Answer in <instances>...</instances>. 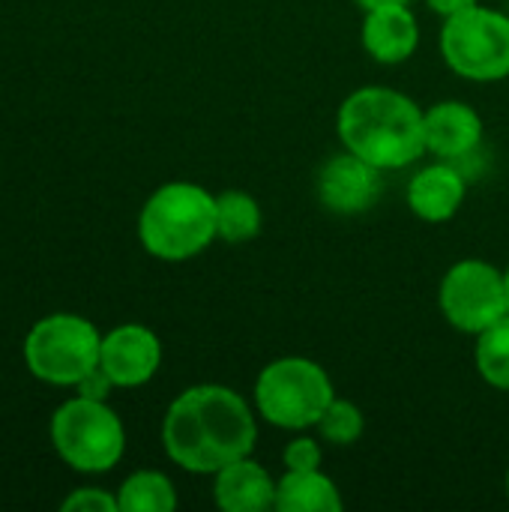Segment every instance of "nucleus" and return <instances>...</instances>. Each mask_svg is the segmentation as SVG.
Returning <instances> with one entry per match:
<instances>
[{"label":"nucleus","mask_w":509,"mask_h":512,"mask_svg":"<svg viewBox=\"0 0 509 512\" xmlns=\"http://www.w3.org/2000/svg\"><path fill=\"white\" fill-rule=\"evenodd\" d=\"M258 423L249 402L225 384L183 390L165 411V456L189 474H219L225 465L252 456Z\"/></svg>","instance_id":"f257e3e1"},{"label":"nucleus","mask_w":509,"mask_h":512,"mask_svg":"<svg viewBox=\"0 0 509 512\" xmlns=\"http://www.w3.org/2000/svg\"><path fill=\"white\" fill-rule=\"evenodd\" d=\"M336 129L345 150L381 171L408 168L426 153L423 108L390 87L354 90L339 105Z\"/></svg>","instance_id":"f03ea898"},{"label":"nucleus","mask_w":509,"mask_h":512,"mask_svg":"<svg viewBox=\"0 0 509 512\" xmlns=\"http://www.w3.org/2000/svg\"><path fill=\"white\" fill-rule=\"evenodd\" d=\"M216 237V195L198 183H165L141 207L138 240L159 261H189Z\"/></svg>","instance_id":"7ed1b4c3"},{"label":"nucleus","mask_w":509,"mask_h":512,"mask_svg":"<svg viewBox=\"0 0 509 512\" xmlns=\"http://www.w3.org/2000/svg\"><path fill=\"white\" fill-rule=\"evenodd\" d=\"M336 387L327 369L309 357H279L255 378V411L276 429L306 432L315 429Z\"/></svg>","instance_id":"20e7f679"},{"label":"nucleus","mask_w":509,"mask_h":512,"mask_svg":"<svg viewBox=\"0 0 509 512\" xmlns=\"http://www.w3.org/2000/svg\"><path fill=\"white\" fill-rule=\"evenodd\" d=\"M54 453L78 474H105L126 453V429L108 402L75 396L51 417Z\"/></svg>","instance_id":"39448f33"},{"label":"nucleus","mask_w":509,"mask_h":512,"mask_svg":"<svg viewBox=\"0 0 509 512\" xmlns=\"http://www.w3.org/2000/svg\"><path fill=\"white\" fill-rule=\"evenodd\" d=\"M102 336L93 321L54 312L39 318L24 339V363L33 378L51 387H75L99 366Z\"/></svg>","instance_id":"423d86ee"},{"label":"nucleus","mask_w":509,"mask_h":512,"mask_svg":"<svg viewBox=\"0 0 509 512\" xmlns=\"http://www.w3.org/2000/svg\"><path fill=\"white\" fill-rule=\"evenodd\" d=\"M441 54L447 66L468 81L509 78V15L492 6H471L441 27Z\"/></svg>","instance_id":"0eeeda50"},{"label":"nucleus","mask_w":509,"mask_h":512,"mask_svg":"<svg viewBox=\"0 0 509 512\" xmlns=\"http://www.w3.org/2000/svg\"><path fill=\"white\" fill-rule=\"evenodd\" d=\"M438 303L453 330L480 336L509 315L504 270L480 258L456 261L441 279Z\"/></svg>","instance_id":"6e6552de"},{"label":"nucleus","mask_w":509,"mask_h":512,"mask_svg":"<svg viewBox=\"0 0 509 512\" xmlns=\"http://www.w3.org/2000/svg\"><path fill=\"white\" fill-rule=\"evenodd\" d=\"M318 201L336 216H357L378 204L384 192V171L354 156L351 150L330 156L315 180Z\"/></svg>","instance_id":"1a4fd4ad"},{"label":"nucleus","mask_w":509,"mask_h":512,"mask_svg":"<svg viewBox=\"0 0 509 512\" xmlns=\"http://www.w3.org/2000/svg\"><path fill=\"white\" fill-rule=\"evenodd\" d=\"M162 366V342L144 324H120L102 336L99 369L114 381V387L132 390L153 381Z\"/></svg>","instance_id":"9d476101"},{"label":"nucleus","mask_w":509,"mask_h":512,"mask_svg":"<svg viewBox=\"0 0 509 512\" xmlns=\"http://www.w3.org/2000/svg\"><path fill=\"white\" fill-rule=\"evenodd\" d=\"M483 129L486 126H483L480 111L459 99H444L423 111L426 153H432L435 159L462 165L465 159H471L480 150Z\"/></svg>","instance_id":"9b49d317"},{"label":"nucleus","mask_w":509,"mask_h":512,"mask_svg":"<svg viewBox=\"0 0 509 512\" xmlns=\"http://www.w3.org/2000/svg\"><path fill=\"white\" fill-rule=\"evenodd\" d=\"M465 195H468V177L462 165L438 159L411 177L405 198L417 219L441 225V222H450L462 210Z\"/></svg>","instance_id":"f8f14e48"},{"label":"nucleus","mask_w":509,"mask_h":512,"mask_svg":"<svg viewBox=\"0 0 509 512\" xmlns=\"http://www.w3.org/2000/svg\"><path fill=\"white\" fill-rule=\"evenodd\" d=\"M363 48L375 63L399 66L417 54L420 45V24L408 3L366 9L363 15Z\"/></svg>","instance_id":"ddd939ff"},{"label":"nucleus","mask_w":509,"mask_h":512,"mask_svg":"<svg viewBox=\"0 0 509 512\" xmlns=\"http://www.w3.org/2000/svg\"><path fill=\"white\" fill-rule=\"evenodd\" d=\"M213 501L225 512L276 510V480L252 456H243L213 474Z\"/></svg>","instance_id":"4468645a"},{"label":"nucleus","mask_w":509,"mask_h":512,"mask_svg":"<svg viewBox=\"0 0 509 512\" xmlns=\"http://www.w3.org/2000/svg\"><path fill=\"white\" fill-rule=\"evenodd\" d=\"M345 507L339 486L321 471H285L276 480V510L279 512H339Z\"/></svg>","instance_id":"2eb2a0df"},{"label":"nucleus","mask_w":509,"mask_h":512,"mask_svg":"<svg viewBox=\"0 0 509 512\" xmlns=\"http://www.w3.org/2000/svg\"><path fill=\"white\" fill-rule=\"evenodd\" d=\"M264 213L261 204L243 192V189H228L216 195V231L219 240L225 243H249L261 234Z\"/></svg>","instance_id":"dca6fc26"},{"label":"nucleus","mask_w":509,"mask_h":512,"mask_svg":"<svg viewBox=\"0 0 509 512\" xmlns=\"http://www.w3.org/2000/svg\"><path fill=\"white\" fill-rule=\"evenodd\" d=\"M120 512H171L177 510V489L159 471H135L117 489Z\"/></svg>","instance_id":"f3484780"},{"label":"nucleus","mask_w":509,"mask_h":512,"mask_svg":"<svg viewBox=\"0 0 509 512\" xmlns=\"http://www.w3.org/2000/svg\"><path fill=\"white\" fill-rule=\"evenodd\" d=\"M474 366L489 387L509 393V315L477 336Z\"/></svg>","instance_id":"a211bd4d"},{"label":"nucleus","mask_w":509,"mask_h":512,"mask_svg":"<svg viewBox=\"0 0 509 512\" xmlns=\"http://www.w3.org/2000/svg\"><path fill=\"white\" fill-rule=\"evenodd\" d=\"M315 429H318L321 441H327L333 447H354L363 438V432H366V417H363V411L351 399L336 396L327 405V411L321 414Z\"/></svg>","instance_id":"6ab92c4d"},{"label":"nucleus","mask_w":509,"mask_h":512,"mask_svg":"<svg viewBox=\"0 0 509 512\" xmlns=\"http://www.w3.org/2000/svg\"><path fill=\"white\" fill-rule=\"evenodd\" d=\"M321 459H324L321 441H315V438H309V435H297V438L288 441L285 450H282V465H285V471H315V468H321Z\"/></svg>","instance_id":"aec40b11"},{"label":"nucleus","mask_w":509,"mask_h":512,"mask_svg":"<svg viewBox=\"0 0 509 512\" xmlns=\"http://www.w3.org/2000/svg\"><path fill=\"white\" fill-rule=\"evenodd\" d=\"M63 512H120L117 495L105 492V489H75L63 504Z\"/></svg>","instance_id":"412c9836"},{"label":"nucleus","mask_w":509,"mask_h":512,"mask_svg":"<svg viewBox=\"0 0 509 512\" xmlns=\"http://www.w3.org/2000/svg\"><path fill=\"white\" fill-rule=\"evenodd\" d=\"M111 387H114V381L96 366L87 378H81L78 384H75V390H78V396H87V399H99V402H105L108 399V393H111Z\"/></svg>","instance_id":"4be33fe9"},{"label":"nucleus","mask_w":509,"mask_h":512,"mask_svg":"<svg viewBox=\"0 0 509 512\" xmlns=\"http://www.w3.org/2000/svg\"><path fill=\"white\" fill-rule=\"evenodd\" d=\"M477 3L480 0H426V6L432 12H438L441 18H453V15H459V12H465V9H471Z\"/></svg>","instance_id":"5701e85b"},{"label":"nucleus","mask_w":509,"mask_h":512,"mask_svg":"<svg viewBox=\"0 0 509 512\" xmlns=\"http://www.w3.org/2000/svg\"><path fill=\"white\" fill-rule=\"evenodd\" d=\"M396 3H411V0H357L360 9H378V6H396Z\"/></svg>","instance_id":"b1692460"},{"label":"nucleus","mask_w":509,"mask_h":512,"mask_svg":"<svg viewBox=\"0 0 509 512\" xmlns=\"http://www.w3.org/2000/svg\"><path fill=\"white\" fill-rule=\"evenodd\" d=\"M504 279H507V312H509V267H507V273H504Z\"/></svg>","instance_id":"393cba45"},{"label":"nucleus","mask_w":509,"mask_h":512,"mask_svg":"<svg viewBox=\"0 0 509 512\" xmlns=\"http://www.w3.org/2000/svg\"><path fill=\"white\" fill-rule=\"evenodd\" d=\"M507 495H509V471H507Z\"/></svg>","instance_id":"a878e982"}]
</instances>
